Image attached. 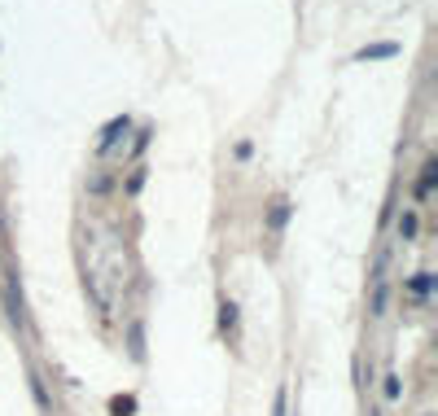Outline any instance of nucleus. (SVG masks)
Masks as SVG:
<instances>
[{"mask_svg":"<svg viewBox=\"0 0 438 416\" xmlns=\"http://www.w3.org/2000/svg\"><path fill=\"white\" fill-rule=\"evenodd\" d=\"M399 53V44H369V49H360L355 57L360 62H382V57H395Z\"/></svg>","mask_w":438,"mask_h":416,"instance_id":"3","label":"nucleus"},{"mask_svg":"<svg viewBox=\"0 0 438 416\" xmlns=\"http://www.w3.org/2000/svg\"><path fill=\"white\" fill-rule=\"evenodd\" d=\"M434 180H438V166H434V162H425V171H421V180H417V197H421V201L430 197V188H434Z\"/></svg>","mask_w":438,"mask_h":416,"instance_id":"4","label":"nucleus"},{"mask_svg":"<svg viewBox=\"0 0 438 416\" xmlns=\"http://www.w3.org/2000/svg\"><path fill=\"white\" fill-rule=\"evenodd\" d=\"M140 184H145V171H136L132 180H127V193H140Z\"/></svg>","mask_w":438,"mask_h":416,"instance_id":"10","label":"nucleus"},{"mask_svg":"<svg viewBox=\"0 0 438 416\" xmlns=\"http://www.w3.org/2000/svg\"><path fill=\"white\" fill-rule=\"evenodd\" d=\"M219 325H223V329H237V307H232V303L219 307Z\"/></svg>","mask_w":438,"mask_h":416,"instance_id":"7","label":"nucleus"},{"mask_svg":"<svg viewBox=\"0 0 438 416\" xmlns=\"http://www.w3.org/2000/svg\"><path fill=\"white\" fill-rule=\"evenodd\" d=\"M127 127H132V118H127V114L110 118V123H105V132H101V149H114V145H118V136H123Z\"/></svg>","mask_w":438,"mask_h":416,"instance_id":"1","label":"nucleus"},{"mask_svg":"<svg viewBox=\"0 0 438 416\" xmlns=\"http://www.w3.org/2000/svg\"><path fill=\"white\" fill-rule=\"evenodd\" d=\"M430 289H434V276H430V272H421V276L412 281V294H421V298H425Z\"/></svg>","mask_w":438,"mask_h":416,"instance_id":"6","label":"nucleus"},{"mask_svg":"<svg viewBox=\"0 0 438 416\" xmlns=\"http://www.w3.org/2000/svg\"><path fill=\"white\" fill-rule=\"evenodd\" d=\"M399 232H404V237H417V215H412V210L399 219Z\"/></svg>","mask_w":438,"mask_h":416,"instance_id":"8","label":"nucleus"},{"mask_svg":"<svg viewBox=\"0 0 438 416\" xmlns=\"http://www.w3.org/2000/svg\"><path fill=\"white\" fill-rule=\"evenodd\" d=\"M285 223H289V197H276L267 210V232H281Z\"/></svg>","mask_w":438,"mask_h":416,"instance_id":"2","label":"nucleus"},{"mask_svg":"<svg viewBox=\"0 0 438 416\" xmlns=\"http://www.w3.org/2000/svg\"><path fill=\"white\" fill-rule=\"evenodd\" d=\"M132 360H145V329L132 325Z\"/></svg>","mask_w":438,"mask_h":416,"instance_id":"5","label":"nucleus"},{"mask_svg":"<svg viewBox=\"0 0 438 416\" xmlns=\"http://www.w3.org/2000/svg\"><path fill=\"white\" fill-rule=\"evenodd\" d=\"M386 399H390V403L399 399V377H386Z\"/></svg>","mask_w":438,"mask_h":416,"instance_id":"9","label":"nucleus"}]
</instances>
